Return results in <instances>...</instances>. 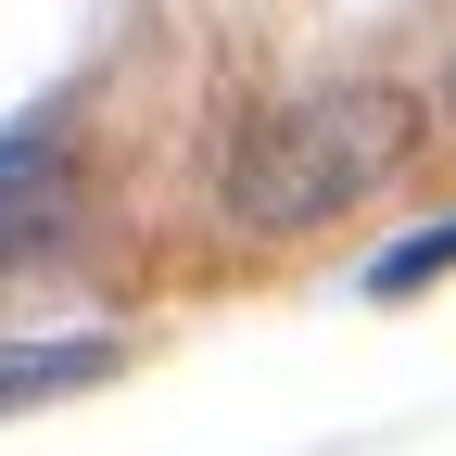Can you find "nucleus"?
<instances>
[{
	"label": "nucleus",
	"mask_w": 456,
	"mask_h": 456,
	"mask_svg": "<svg viewBox=\"0 0 456 456\" xmlns=\"http://www.w3.org/2000/svg\"><path fill=\"white\" fill-rule=\"evenodd\" d=\"M419 140V102L393 77H330V89H292L266 102L241 152H228V228L241 241H305V228L355 216Z\"/></svg>",
	"instance_id": "1"
},
{
	"label": "nucleus",
	"mask_w": 456,
	"mask_h": 456,
	"mask_svg": "<svg viewBox=\"0 0 456 456\" xmlns=\"http://www.w3.org/2000/svg\"><path fill=\"white\" fill-rule=\"evenodd\" d=\"M64 216H77V140H64V114H26V127L0 140V266L51 254Z\"/></svg>",
	"instance_id": "2"
},
{
	"label": "nucleus",
	"mask_w": 456,
	"mask_h": 456,
	"mask_svg": "<svg viewBox=\"0 0 456 456\" xmlns=\"http://www.w3.org/2000/svg\"><path fill=\"white\" fill-rule=\"evenodd\" d=\"M127 368V342L102 330H64V342H0V406H51V393H89Z\"/></svg>",
	"instance_id": "3"
},
{
	"label": "nucleus",
	"mask_w": 456,
	"mask_h": 456,
	"mask_svg": "<svg viewBox=\"0 0 456 456\" xmlns=\"http://www.w3.org/2000/svg\"><path fill=\"white\" fill-rule=\"evenodd\" d=\"M444 266H456V216H444V228H419V241H393V254L368 266V292H380V305H406V292H431Z\"/></svg>",
	"instance_id": "4"
},
{
	"label": "nucleus",
	"mask_w": 456,
	"mask_h": 456,
	"mask_svg": "<svg viewBox=\"0 0 456 456\" xmlns=\"http://www.w3.org/2000/svg\"><path fill=\"white\" fill-rule=\"evenodd\" d=\"M444 114H456V77H444Z\"/></svg>",
	"instance_id": "5"
}]
</instances>
